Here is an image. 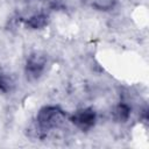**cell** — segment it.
Segmentation results:
<instances>
[{
    "label": "cell",
    "mask_w": 149,
    "mask_h": 149,
    "mask_svg": "<svg viewBox=\"0 0 149 149\" xmlns=\"http://www.w3.org/2000/svg\"><path fill=\"white\" fill-rule=\"evenodd\" d=\"M65 113L57 106H44L36 115V125L38 133L43 134L48 130L61 127L65 121Z\"/></svg>",
    "instance_id": "6da1fadb"
},
{
    "label": "cell",
    "mask_w": 149,
    "mask_h": 149,
    "mask_svg": "<svg viewBox=\"0 0 149 149\" xmlns=\"http://www.w3.org/2000/svg\"><path fill=\"white\" fill-rule=\"evenodd\" d=\"M45 68H47L45 55L41 52H33L27 58L24 72L27 78L30 81H34V80H37L43 74V72L45 71Z\"/></svg>",
    "instance_id": "7a4b0ae2"
},
{
    "label": "cell",
    "mask_w": 149,
    "mask_h": 149,
    "mask_svg": "<svg viewBox=\"0 0 149 149\" xmlns=\"http://www.w3.org/2000/svg\"><path fill=\"white\" fill-rule=\"evenodd\" d=\"M70 121L80 130L86 132L91 129L97 121V113L93 108H81L76 111L72 116L70 118Z\"/></svg>",
    "instance_id": "3957f363"
},
{
    "label": "cell",
    "mask_w": 149,
    "mask_h": 149,
    "mask_svg": "<svg viewBox=\"0 0 149 149\" xmlns=\"http://www.w3.org/2000/svg\"><path fill=\"white\" fill-rule=\"evenodd\" d=\"M26 24L31 29H41L48 24V16L45 14H35L26 21Z\"/></svg>",
    "instance_id": "277c9868"
},
{
    "label": "cell",
    "mask_w": 149,
    "mask_h": 149,
    "mask_svg": "<svg viewBox=\"0 0 149 149\" xmlns=\"http://www.w3.org/2000/svg\"><path fill=\"white\" fill-rule=\"evenodd\" d=\"M113 115H114L115 120H118L120 122H125V121L128 120V118L130 115V108L126 104H120L115 107V109L113 112Z\"/></svg>",
    "instance_id": "5b68a950"
},
{
    "label": "cell",
    "mask_w": 149,
    "mask_h": 149,
    "mask_svg": "<svg viewBox=\"0 0 149 149\" xmlns=\"http://www.w3.org/2000/svg\"><path fill=\"white\" fill-rule=\"evenodd\" d=\"M12 87H13V81L10 77L3 72H0V91L7 93L12 90Z\"/></svg>",
    "instance_id": "8992f818"
}]
</instances>
